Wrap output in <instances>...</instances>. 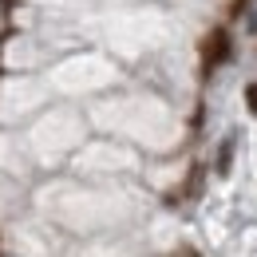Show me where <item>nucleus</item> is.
I'll list each match as a JSON object with an SVG mask.
<instances>
[{"label":"nucleus","mask_w":257,"mask_h":257,"mask_svg":"<svg viewBox=\"0 0 257 257\" xmlns=\"http://www.w3.org/2000/svg\"><path fill=\"white\" fill-rule=\"evenodd\" d=\"M198 186H202V166H194V170H190V182H186V190H182V194H198ZM182 194H178V198H182Z\"/></svg>","instance_id":"nucleus-3"},{"label":"nucleus","mask_w":257,"mask_h":257,"mask_svg":"<svg viewBox=\"0 0 257 257\" xmlns=\"http://www.w3.org/2000/svg\"><path fill=\"white\" fill-rule=\"evenodd\" d=\"M229 52H233V40H229V32H225V28H210L206 44H202V60H206V71H214L218 64H225V60H229Z\"/></svg>","instance_id":"nucleus-1"},{"label":"nucleus","mask_w":257,"mask_h":257,"mask_svg":"<svg viewBox=\"0 0 257 257\" xmlns=\"http://www.w3.org/2000/svg\"><path fill=\"white\" fill-rule=\"evenodd\" d=\"M229 155H233V139H225V143H222V159H218V174H225V170H229Z\"/></svg>","instance_id":"nucleus-2"},{"label":"nucleus","mask_w":257,"mask_h":257,"mask_svg":"<svg viewBox=\"0 0 257 257\" xmlns=\"http://www.w3.org/2000/svg\"><path fill=\"white\" fill-rule=\"evenodd\" d=\"M170 257H202V253H198V249H190V245H182L178 253H170Z\"/></svg>","instance_id":"nucleus-5"},{"label":"nucleus","mask_w":257,"mask_h":257,"mask_svg":"<svg viewBox=\"0 0 257 257\" xmlns=\"http://www.w3.org/2000/svg\"><path fill=\"white\" fill-rule=\"evenodd\" d=\"M245 103H249V111L257 115V83H249V87H245Z\"/></svg>","instance_id":"nucleus-4"},{"label":"nucleus","mask_w":257,"mask_h":257,"mask_svg":"<svg viewBox=\"0 0 257 257\" xmlns=\"http://www.w3.org/2000/svg\"><path fill=\"white\" fill-rule=\"evenodd\" d=\"M245 4H249V0H233V8H229V12H233V16H237V12H241V8H245Z\"/></svg>","instance_id":"nucleus-6"}]
</instances>
